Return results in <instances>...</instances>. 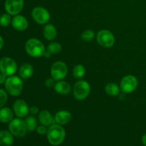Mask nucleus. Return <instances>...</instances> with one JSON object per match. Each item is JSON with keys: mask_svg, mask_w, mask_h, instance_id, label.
<instances>
[{"mask_svg": "<svg viewBox=\"0 0 146 146\" xmlns=\"http://www.w3.org/2000/svg\"><path fill=\"white\" fill-rule=\"evenodd\" d=\"M46 135L48 143L51 145L57 146L64 142L66 137V131L62 125L53 124L48 128Z\"/></svg>", "mask_w": 146, "mask_h": 146, "instance_id": "f257e3e1", "label": "nucleus"}, {"mask_svg": "<svg viewBox=\"0 0 146 146\" xmlns=\"http://www.w3.org/2000/svg\"><path fill=\"white\" fill-rule=\"evenodd\" d=\"M26 52L31 57L39 58L44 56L46 49L41 41L35 38H29L25 44Z\"/></svg>", "mask_w": 146, "mask_h": 146, "instance_id": "f03ea898", "label": "nucleus"}, {"mask_svg": "<svg viewBox=\"0 0 146 146\" xmlns=\"http://www.w3.org/2000/svg\"><path fill=\"white\" fill-rule=\"evenodd\" d=\"M4 86L7 92L11 96H18L22 92V80L17 76L13 75L9 76L4 84Z\"/></svg>", "mask_w": 146, "mask_h": 146, "instance_id": "7ed1b4c3", "label": "nucleus"}, {"mask_svg": "<svg viewBox=\"0 0 146 146\" xmlns=\"http://www.w3.org/2000/svg\"><path fill=\"white\" fill-rule=\"evenodd\" d=\"M91 93L90 84L84 80H79L75 84L74 87V96L76 99L83 101L89 96Z\"/></svg>", "mask_w": 146, "mask_h": 146, "instance_id": "20e7f679", "label": "nucleus"}, {"mask_svg": "<svg viewBox=\"0 0 146 146\" xmlns=\"http://www.w3.org/2000/svg\"><path fill=\"white\" fill-rule=\"evenodd\" d=\"M9 131L14 136L21 138L27 133V127L24 121L20 118H13L12 121L9 124Z\"/></svg>", "mask_w": 146, "mask_h": 146, "instance_id": "39448f33", "label": "nucleus"}, {"mask_svg": "<svg viewBox=\"0 0 146 146\" xmlns=\"http://www.w3.org/2000/svg\"><path fill=\"white\" fill-rule=\"evenodd\" d=\"M68 66L64 62L58 61L53 64L51 68V76L55 81H61L68 74Z\"/></svg>", "mask_w": 146, "mask_h": 146, "instance_id": "423d86ee", "label": "nucleus"}, {"mask_svg": "<svg viewBox=\"0 0 146 146\" xmlns=\"http://www.w3.org/2000/svg\"><path fill=\"white\" fill-rule=\"evenodd\" d=\"M97 42L104 48H111L114 45L115 41V36L111 31L107 29L101 30L96 36Z\"/></svg>", "mask_w": 146, "mask_h": 146, "instance_id": "0eeeda50", "label": "nucleus"}, {"mask_svg": "<svg viewBox=\"0 0 146 146\" xmlns=\"http://www.w3.org/2000/svg\"><path fill=\"white\" fill-rule=\"evenodd\" d=\"M17 71V64L10 57H3L0 59V71L7 76H13Z\"/></svg>", "mask_w": 146, "mask_h": 146, "instance_id": "6e6552de", "label": "nucleus"}, {"mask_svg": "<svg viewBox=\"0 0 146 146\" xmlns=\"http://www.w3.org/2000/svg\"><path fill=\"white\" fill-rule=\"evenodd\" d=\"M138 81L133 75H127L122 78L120 84L121 90L124 94H131L136 90Z\"/></svg>", "mask_w": 146, "mask_h": 146, "instance_id": "1a4fd4ad", "label": "nucleus"}, {"mask_svg": "<svg viewBox=\"0 0 146 146\" xmlns=\"http://www.w3.org/2000/svg\"><path fill=\"white\" fill-rule=\"evenodd\" d=\"M33 19L38 24H45L49 21L51 15L46 9L42 7H36L31 11Z\"/></svg>", "mask_w": 146, "mask_h": 146, "instance_id": "9d476101", "label": "nucleus"}, {"mask_svg": "<svg viewBox=\"0 0 146 146\" xmlns=\"http://www.w3.org/2000/svg\"><path fill=\"white\" fill-rule=\"evenodd\" d=\"M24 5V0H6L4 8L7 14L11 16H16L22 11Z\"/></svg>", "mask_w": 146, "mask_h": 146, "instance_id": "9b49d317", "label": "nucleus"}, {"mask_svg": "<svg viewBox=\"0 0 146 146\" xmlns=\"http://www.w3.org/2000/svg\"><path fill=\"white\" fill-rule=\"evenodd\" d=\"M13 111L18 118L27 117L29 113V108L25 101L22 99H17L13 104Z\"/></svg>", "mask_w": 146, "mask_h": 146, "instance_id": "f8f14e48", "label": "nucleus"}, {"mask_svg": "<svg viewBox=\"0 0 146 146\" xmlns=\"http://www.w3.org/2000/svg\"><path fill=\"white\" fill-rule=\"evenodd\" d=\"M11 25L17 31H24L29 27V22L27 19L22 15H16L11 20Z\"/></svg>", "mask_w": 146, "mask_h": 146, "instance_id": "ddd939ff", "label": "nucleus"}, {"mask_svg": "<svg viewBox=\"0 0 146 146\" xmlns=\"http://www.w3.org/2000/svg\"><path fill=\"white\" fill-rule=\"evenodd\" d=\"M72 118V115L68 111H59L56 113L54 117V121L57 124L61 125H66L71 121Z\"/></svg>", "mask_w": 146, "mask_h": 146, "instance_id": "4468645a", "label": "nucleus"}, {"mask_svg": "<svg viewBox=\"0 0 146 146\" xmlns=\"http://www.w3.org/2000/svg\"><path fill=\"white\" fill-rule=\"evenodd\" d=\"M38 118L39 122L45 126H50L54 124V121L51 113L47 110H43L38 113Z\"/></svg>", "mask_w": 146, "mask_h": 146, "instance_id": "2eb2a0df", "label": "nucleus"}, {"mask_svg": "<svg viewBox=\"0 0 146 146\" xmlns=\"http://www.w3.org/2000/svg\"><path fill=\"white\" fill-rule=\"evenodd\" d=\"M54 91L61 95H66L71 91V86L68 82L65 81H58L54 85Z\"/></svg>", "mask_w": 146, "mask_h": 146, "instance_id": "dca6fc26", "label": "nucleus"}, {"mask_svg": "<svg viewBox=\"0 0 146 146\" xmlns=\"http://www.w3.org/2000/svg\"><path fill=\"white\" fill-rule=\"evenodd\" d=\"M14 143V135L9 131L1 130L0 131V145L11 146Z\"/></svg>", "mask_w": 146, "mask_h": 146, "instance_id": "f3484780", "label": "nucleus"}, {"mask_svg": "<svg viewBox=\"0 0 146 146\" xmlns=\"http://www.w3.org/2000/svg\"><path fill=\"white\" fill-rule=\"evenodd\" d=\"M14 113L8 107L0 108V122L2 123H9L13 120Z\"/></svg>", "mask_w": 146, "mask_h": 146, "instance_id": "a211bd4d", "label": "nucleus"}, {"mask_svg": "<svg viewBox=\"0 0 146 146\" xmlns=\"http://www.w3.org/2000/svg\"><path fill=\"white\" fill-rule=\"evenodd\" d=\"M43 35L48 41H53L57 36V31L55 27L51 24H48L43 29Z\"/></svg>", "mask_w": 146, "mask_h": 146, "instance_id": "6ab92c4d", "label": "nucleus"}, {"mask_svg": "<svg viewBox=\"0 0 146 146\" xmlns=\"http://www.w3.org/2000/svg\"><path fill=\"white\" fill-rule=\"evenodd\" d=\"M34 73L33 66L30 64H24L20 67L19 76L21 78L27 79L32 76Z\"/></svg>", "mask_w": 146, "mask_h": 146, "instance_id": "aec40b11", "label": "nucleus"}, {"mask_svg": "<svg viewBox=\"0 0 146 146\" xmlns=\"http://www.w3.org/2000/svg\"><path fill=\"white\" fill-rule=\"evenodd\" d=\"M121 88L115 83H108L105 86V91L111 96H116L120 94Z\"/></svg>", "mask_w": 146, "mask_h": 146, "instance_id": "412c9836", "label": "nucleus"}, {"mask_svg": "<svg viewBox=\"0 0 146 146\" xmlns=\"http://www.w3.org/2000/svg\"><path fill=\"white\" fill-rule=\"evenodd\" d=\"M24 123H25L27 131H29V132H33V131H36L38 127L36 119L33 116L27 117Z\"/></svg>", "mask_w": 146, "mask_h": 146, "instance_id": "4be33fe9", "label": "nucleus"}, {"mask_svg": "<svg viewBox=\"0 0 146 146\" xmlns=\"http://www.w3.org/2000/svg\"><path fill=\"white\" fill-rule=\"evenodd\" d=\"M86 74V68L82 64H78L73 68V76L77 79L82 78Z\"/></svg>", "mask_w": 146, "mask_h": 146, "instance_id": "5701e85b", "label": "nucleus"}, {"mask_svg": "<svg viewBox=\"0 0 146 146\" xmlns=\"http://www.w3.org/2000/svg\"><path fill=\"white\" fill-rule=\"evenodd\" d=\"M61 49H62V46L58 42L51 43L50 44H48V47H47V51L51 53V54H58L59 52H61Z\"/></svg>", "mask_w": 146, "mask_h": 146, "instance_id": "b1692460", "label": "nucleus"}, {"mask_svg": "<svg viewBox=\"0 0 146 146\" xmlns=\"http://www.w3.org/2000/svg\"><path fill=\"white\" fill-rule=\"evenodd\" d=\"M95 36V32L93 30L88 29L84 31L81 34V38L84 41H91L94 39Z\"/></svg>", "mask_w": 146, "mask_h": 146, "instance_id": "393cba45", "label": "nucleus"}, {"mask_svg": "<svg viewBox=\"0 0 146 146\" xmlns=\"http://www.w3.org/2000/svg\"><path fill=\"white\" fill-rule=\"evenodd\" d=\"M11 15L9 14H4L0 17V26L2 27H7L11 24Z\"/></svg>", "mask_w": 146, "mask_h": 146, "instance_id": "a878e982", "label": "nucleus"}, {"mask_svg": "<svg viewBox=\"0 0 146 146\" xmlns=\"http://www.w3.org/2000/svg\"><path fill=\"white\" fill-rule=\"evenodd\" d=\"M8 101L7 92L4 90L0 88V108L4 107Z\"/></svg>", "mask_w": 146, "mask_h": 146, "instance_id": "bb28decb", "label": "nucleus"}, {"mask_svg": "<svg viewBox=\"0 0 146 146\" xmlns=\"http://www.w3.org/2000/svg\"><path fill=\"white\" fill-rule=\"evenodd\" d=\"M46 126H45V125H39V126L37 127L36 130L37 132V133L39 134V135H45V134H46L48 129H46Z\"/></svg>", "mask_w": 146, "mask_h": 146, "instance_id": "cd10ccee", "label": "nucleus"}, {"mask_svg": "<svg viewBox=\"0 0 146 146\" xmlns=\"http://www.w3.org/2000/svg\"><path fill=\"white\" fill-rule=\"evenodd\" d=\"M55 80L54 79V78L51 77V78H48L45 81V85L48 88H51V87L52 86H54V85H55Z\"/></svg>", "mask_w": 146, "mask_h": 146, "instance_id": "c85d7f7f", "label": "nucleus"}, {"mask_svg": "<svg viewBox=\"0 0 146 146\" xmlns=\"http://www.w3.org/2000/svg\"><path fill=\"white\" fill-rule=\"evenodd\" d=\"M29 112L32 115H36L38 113V108L36 106H32L29 108Z\"/></svg>", "mask_w": 146, "mask_h": 146, "instance_id": "c756f323", "label": "nucleus"}, {"mask_svg": "<svg viewBox=\"0 0 146 146\" xmlns=\"http://www.w3.org/2000/svg\"><path fill=\"white\" fill-rule=\"evenodd\" d=\"M7 79V76L1 73V74H0V85H2V84H5Z\"/></svg>", "mask_w": 146, "mask_h": 146, "instance_id": "7c9ffc66", "label": "nucleus"}, {"mask_svg": "<svg viewBox=\"0 0 146 146\" xmlns=\"http://www.w3.org/2000/svg\"><path fill=\"white\" fill-rule=\"evenodd\" d=\"M141 142H142V144L143 146H146V133L144 134L142 136V138H141Z\"/></svg>", "mask_w": 146, "mask_h": 146, "instance_id": "2f4dec72", "label": "nucleus"}, {"mask_svg": "<svg viewBox=\"0 0 146 146\" xmlns=\"http://www.w3.org/2000/svg\"><path fill=\"white\" fill-rule=\"evenodd\" d=\"M4 38H2V36H0V51L1 50V48H3V46H4Z\"/></svg>", "mask_w": 146, "mask_h": 146, "instance_id": "473e14b6", "label": "nucleus"}, {"mask_svg": "<svg viewBox=\"0 0 146 146\" xmlns=\"http://www.w3.org/2000/svg\"><path fill=\"white\" fill-rule=\"evenodd\" d=\"M51 53L48 52L47 50H46L45 53H44V56H45L46 58H49V57L51 56Z\"/></svg>", "mask_w": 146, "mask_h": 146, "instance_id": "72a5a7b5", "label": "nucleus"}]
</instances>
